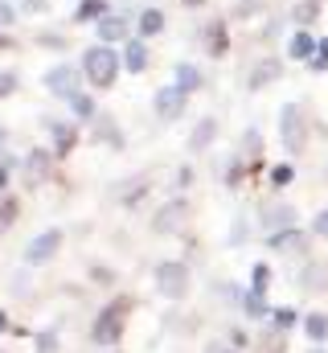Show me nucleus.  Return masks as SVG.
Wrapping results in <instances>:
<instances>
[{
	"label": "nucleus",
	"instance_id": "nucleus-12",
	"mask_svg": "<svg viewBox=\"0 0 328 353\" xmlns=\"http://www.w3.org/2000/svg\"><path fill=\"white\" fill-rule=\"evenodd\" d=\"M119 58H123V70H132V74H144V70H148V46H144L140 37H127Z\"/></svg>",
	"mask_w": 328,
	"mask_h": 353
},
{
	"label": "nucleus",
	"instance_id": "nucleus-25",
	"mask_svg": "<svg viewBox=\"0 0 328 353\" xmlns=\"http://www.w3.org/2000/svg\"><path fill=\"white\" fill-rule=\"evenodd\" d=\"M94 140H111V144H115V148H119V144H123V136H119V128H115V123H111V115H107V119H99V123H94Z\"/></svg>",
	"mask_w": 328,
	"mask_h": 353
},
{
	"label": "nucleus",
	"instance_id": "nucleus-27",
	"mask_svg": "<svg viewBox=\"0 0 328 353\" xmlns=\"http://www.w3.org/2000/svg\"><path fill=\"white\" fill-rule=\"evenodd\" d=\"M267 288H271V267L258 263V267H254V296H263Z\"/></svg>",
	"mask_w": 328,
	"mask_h": 353
},
{
	"label": "nucleus",
	"instance_id": "nucleus-11",
	"mask_svg": "<svg viewBox=\"0 0 328 353\" xmlns=\"http://www.w3.org/2000/svg\"><path fill=\"white\" fill-rule=\"evenodd\" d=\"M271 251H279V255H296V251H308V239H304L300 226H287V230H275V234H271Z\"/></svg>",
	"mask_w": 328,
	"mask_h": 353
},
{
	"label": "nucleus",
	"instance_id": "nucleus-2",
	"mask_svg": "<svg viewBox=\"0 0 328 353\" xmlns=\"http://www.w3.org/2000/svg\"><path fill=\"white\" fill-rule=\"evenodd\" d=\"M279 136H283V148H287L291 157L304 152V144H308V123H304L300 103H283V111H279Z\"/></svg>",
	"mask_w": 328,
	"mask_h": 353
},
{
	"label": "nucleus",
	"instance_id": "nucleus-14",
	"mask_svg": "<svg viewBox=\"0 0 328 353\" xmlns=\"http://www.w3.org/2000/svg\"><path fill=\"white\" fill-rule=\"evenodd\" d=\"M287 58H296V62H312V58H316V37H312L308 29H296L291 41H287Z\"/></svg>",
	"mask_w": 328,
	"mask_h": 353
},
{
	"label": "nucleus",
	"instance_id": "nucleus-23",
	"mask_svg": "<svg viewBox=\"0 0 328 353\" xmlns=\"http://www.w3.org/2000/svg\"><path fill=\"white\" fill-rule=\"evenodd\" d=\"M316 17H320V0H300V4L291 8V21H296L300 29H304V25H312Z\"/></svg>",
	"mask_w": 328,
	"mask_h": 353
},
{
	"label": "nucleus",
	"instance_id": "nucleus-3",
	"mask_svg": "<svg viewBox=\"0 0 328 353\" xmlns=\"http://www.w3.org/2000/svg\"><path fill=\"white\" fill-rule=\"evenodd\" d=\"M156 292L164 300H185L189 296V267L185 263H161L156 267Z\"/></svg>",
	"mask_w": 328,
	"mask_h": 353
},
{
	"label": "nucleus",
	"instance_id": "nucleus-38",
	"mask_svg": "<svg viewBox=\"0 0 328 353\" xmlns=\"http://www.w3.org/2000/svg\"><path fill=\"white\" fill-rule=\"evenodd\" d=\"M8 173H12V161H8V157H0V189H4V181H8Z\"/></svg>",
	"mask_w": 328,
	"mask_h": 353
},
{
	"label": "nucleus",
	"instance_id": "nucleus-32",
	"mask_svg": "<svg viewBox=\"0 0 328 353\" xmlns=\"http://www.w3.org/2000/svg\"><path fill=\"white\" fill-rule=\"evenodd\" d=\"M246 234H250V226H246L243 218H238V222L230 226V243H246Z\"/></svg>",
	"mask_w": 328,
	"mask_h": 353
},
{
	"label": "nucleus",
	"instance_id": "nucleus-29",
	"mask_svg": "<svg viewBox=\"0 0 328 353\" xmlns=\"http://www.w3.org/2000/svg\"><path fill=\"white\" fill-rule=\"evenodd\" d=\"M243 148H246L243 157H258V148H263V140H258V132H246V136H243Z\"/></svg>",
	"mask_w": 328,
	"mask_h": 353
},
{
	"label": "nucleus",
	"instance_id": "nucleus-13",
	"mask_svg": "<svg viewBox=\"0 0 328 353\" xmlns=\"http://www.w3.org/2000/svg\"><path fill=\"white\" fill-rule=\"evenodd\" d=\"M218 132H222V123H218L214 115H205V119L193 128V136H189V152H205V148L218 140Z\"/></svg>",
	"mask_w": 328,
	"mask_h": 353
},
{
	"label": "nucleus",
	"instance_id": "nucleus-35",
	"mask_svg": "<svg viewBox=\"0 0 328 353\" xmlns=\"http://www.w3.org/2000/svg\"><path fill=\"white\" fill-rule=\"evenodd\" d=\"M12 21H17V8L8 0H0V25H12Z\"/></svg>",
	"mask_w": 328,
	"mask_h": 353
},
{
	"label": "nucleus",
	"instance_id": "nucleus-16",
	"mask_svg": "<svg viewBox=\"0 0 328 353\" xmlns=\"http://www.w3.org/2000/svg\"><path fill=\"white\" fill-rule=\"evenodd\" d=\"M300 288H304V292H325L328 288V263L325 259H316V263H308L300 271Z\"/></svg>",
	"mask_w": 328,
	"mask_h": 353
},
{
	"label": "nucleus",
	"instance_id": "nucleus-33",
	"mask_svg": "<svg viewBox=\"0 0 328 353\" xmlns=\"http://www.w3.org/2000/svg\"><path fill=\"white\" fill-rule=\"evenodd\" d=\"M312 234L328 239V210H320V214H316V222H312Z\"/></svg>",
	"mask_w": 328,
	"mask_h": 353
},
{
	"label": "nucleus",
	"instance_id": "nucleus-9",
	"mask_svg": "<svg viewBox=\"0 0 328 353\" xmlns=\"http://www.w3.org/2000/svg\"><path fill=\"white\" fill-rule=\"evenodd\" d=\"M185 218H189V205L185 201H168L156 210V218H152V230L156 234H168V230H181L185 226Z\"/></svg>",
	"mask_w": 328,
	"mask_h": 353
},
{
	"label": "nucleus",
	"instance_id": "nucleus-7",
	"mask_svg": "<svg viewBox=\"0 0 328 353\" xmlns=\"http://www.w3.org/2000/svg\"><path fill=\"white\" fill-rule=\"evenodd\" d=\"M185 103H189V94L176 87V83H168V87L156 90V115H161L164 123L181 119V115H185Z\"/></svg>",
	"mask_w": 328,
	"mask_h": 353
},
{
	"label": "nucleus",
	"instance_id": "nucleus-21",
	"mask_svg": "<svg viewBox=\"0 0 328 353\" xmlns=\"http://www.w3.org/2000/svg\"><path fill=\"white\" fill-rule=\"evenodd\" d=\"M136 25H140V37H156L164 29V12L161 8H144V12L136 17Z\"/></svg>",
	"mask_w": 328,
	"mask_h": 353
},
{
	"label": "nucleus",
	"instance_id": "nucleus-24",
	"mask_svg": "<svg viewBox=\"0 0 328 353\" xmlns=\"http://www.w3.org/2000/svg\"><path fill=\"white\" fill-rule=\"evenodd\" d=\"M304 333H308L312 341H325L328 337V316L325 312H308V316H304Z\"/></svg>",
	"mask_w": 328,
	"mask_h": 353
},
{
	"label": "nucleus",
	"instance_id": "nucleus-15",
	"mask_svg": "<svg viewBox=\"0 0 328 353\" xmlns=\"http://www.w3.org/2000/svg\"><path fill=\"white\" fill-rule=\"evenodd\" d=\"M205 50H209V58H226L230 54V37H226V25L222 21H209L205 25Z\"/></svg>",
	"mask_w": 328,
	"mask_h": 353
},
{
	"label": "nucleus",
	"instance_id": "nucleus-37",
	"mask_svg": "<svg viewBox=\"0 0 328 353\" xmlns=\"http://www.w3.org/2000/svg\"><path fill=\"white\" fill-rule=\"evenodd\" d=\"M275 321H279V329H287V325L296 321V312H291V308H279V312H275Z\"/></svg>",
	"mask_w": 328,
	"mask_h": 353
},
{
	"label": "nucleus",
	"instance_id": "nucleus-22",
	"mask_svg": "<svg viewBox=\"0 0 328 353\" xmlns=\"http://www.w3.org/2000/svg\"><path fill=\"white\" fill-rule=\"evenodd\" d=\"M107 17V0H82L79 8H74V21H103Z\"/></svg>",
	"mask_w": 328,
	"mask_h": 353
},
{
	"label": "nucleus",
	"instance_id": "nucleus-34",
	"mask_svg": "<svg viewBox=\"0 0 328 353\" xmlns=\"http://www.w3.org/2000/svg\"><path fill=\"white\" fill-rule=\"evenodd\" d=\"M37 353H58V337H54V333H45V337L37 341Z\"/></svg>",
	"mask_w": 328,
	"mask_h": 353
},
{
	"label": "nucleus",
	"instance_id": "nucleus-10",
	"mask_svg": "<svg viewBox=\"0 0 328 353\" xmlns=\"http://www.w3.org/2000/svg\"><path fill=\"white\" fill-rule=\"evenodd\" d=\"M94 29H99V41L103 46H115V41H127L132 37V25L123 21V17H103V21H94Z\"/></svg>",
	"mask_w": 328,
	"mask_h": 353
},
{
	"label": "nucleus",
	"instance_id": "nucleus-6",
	"mask_svg": "<svg viewBox=\"0 0 328 353\" xmlns=\"http://www.w3.org/2000/svg\"><path fill=\"white\" fill-rule=\"evenodd\" d=\"M62 243H66V234L58 230V226H50V230H41L33 243H29V251H25V259L29 263H50L58 251H62Z\"/></svg>",
	"mask_w": 328,
	"mask_h": 353
},
{
	"label": "nucleus",
	"instance_id": "nucleus-8",
	"mask_svg": "<svg viewBox=\"0 0 328 353\" xmlns=\"http://www.w3.org/2000/svg\"><path fill=\"white\" fill-rule=\"evenodd\" d=\"M41 123H45V132L54 136V152H58V157H66V152L74 148V140H79L74 123H66V119H54V115H41Z\"/></svg>",
	"mask_w": 328,
	"mask_h": 353
},
{
	"label": "nucleus",
	"instance_id": "nucleus-4",
	"mask_svg": "<svg viewBox=\"0 0 328 353\" xmlns=\"http://www.w3.org/2000/svg\"><path fill=\"white\" fill-rule=\"evenodd\" d=\"M45 90L58 99H74L82 90V70L74 62H58L54 70H45Z\"/></svg>",
	"mask_w": 328,
	"mask_h": 353
},
{
	"label": "nucleus",
	"instance_id": "nucleus-5",
	"mask_svg": "<svg viewBox=\"0 0 328 353\" xmlns=\"http://www.w3.org/2000/svg\"><path fill=\"white\" fill-rule=\"evenodd\" d=\"M132 308V300H115L111 308H103V316L94 321V341L99 345H115L123 333V312Z\"/></svg>",
	"mask_w": 328,
	"mask_h": 353
},
{
	"label": "nucleus",
	"instance_id": "nucleus-43",
	"mask_svg": "<svg viewBox=\"0 0 328 353\" xmlns=\"http://www.w3.org/2000/svg\"><path fill=\"white\" fill-rule=\"evenodd\" d=\"M209 350H214V353H230V350H222V345H209Z\"/></svg>",
	"mask_w": 328,
	"mask_h": 353
},
{
	"label": "nucleus",
	"instance_id": "nucleus-30",
	"mask_svg": "<svg viewBox=\"0 0 328 353\" xmlns=\"http://www.w3.org/2000/svg\"><path fill=\"white\" fill-rule=\"evenodd\" d=\"M312 66H316V70H328V37L325 41H316V58H312Z\"/></svg>",
	"mask_w": 328,
	"mask_h": 353
},
{
	"label": "nucleus",
	"instance_id": "nucleus-44",
	"mask_svg": "<svg viewBox=\"0 0 328 353\" xmlns=\"http://www.w3.org/2000/svg\"><path fill=\"white\" fill-rule=\"evenodd\" d=\"M0 144H4V128H0Z\"/></svg>",
	"mask_w": 328,
	"mask_h": 353
},
{
	"label": "nucleus",
	"instance_id": "nucleus-31",
	"mask_svg": "<svg viewBox=\"0 0 328 353\" xmlns=\"http://www.w3.org/2000/svg\"><path fill=\"white\" fill-rule=\"evenodd\" d=\"M291 165H275V169H271V181H275V185H287V181H291Z\"/></svg>",
	"mask_w": 328,
	"mask_h": 353
},
{
	"label": "nucleus",
	"instance_id": "nucleus-20",
	"mask_svg": "<svg viewBox=\"0 0 328 353\" xmlns=\"http://www.w3.org/2000/svg\"><path fill=\"white\" fill-rule=\"evenodd\" d=\"M172 74H176L172 83H176L181 90H185V94H193V90H201V87H205L201 70H197V66H189V62H176V70H172Z\"/></svg>",
	"mask_w": 328,
	"mask_h": 353
},
{
	"label": "nucleus",
	"instance_id": "nucleus-1",
	"mask_svg": "<svg viewBox=\"0 0 328 353\" xmlns=\"http://www.w3.org/2000/svg\"><path fill=\"white\" fill-rule=\"evenodd\" d=\"M119 70H123V58H119L111 46H103V41H94V46L82 54V74H86V83H90L94 90L115 87Z\"/></svg>",
	"mask_w": 328,
	"mask_h": 353
},
{
	"label": "nucleus",
	"instance_id": "nucleus-19",
	"mask_svg": "<svg viewBox=\"0 0 328 353\" xmlns=\"http://www.w3.org/2000/svg\"><path fill=\"white\" fill-rule=\"evenodd\" d=\"M45 176H50V157H45L41 148H37V152H33V157L25 161V185H29V189H37V185H41Z\"/></svg>",
	"mask_w": 328,
	"mask_h": 353
},
{
	"label": "nucleus",
	"instance_id": "nucleus-26",
	"mask_svg": "<svg viewBox=\"0 0 328 353\" xmlns=\"http://www.w3.org/2000/svg\"><path fill=\"white\" fill-rule=\"evenodd\" d=\"M70 111H74L79 119H94V99H90L86 90H79V94L70 99Z\"/></svg>",
	"mask_w": 328,
	"mask_h": 353
},
{
	"label": "nucleus",
	"instance_id": "nucleus-18",
	"mask_svg": "<svg viewBox=\"0 0 328 353\" xmlns=\"http://www.w3.org/2000/svg\"><path fill=\"white\" fill-rule=\"evenodd\" d=\"M291 222H296V210H291V205H267V210H263V226H267L271 234H275V230H287Z\"/></svg>",
	"mask_w": 328,
	"mask_h": 353
},
{
	"label": "nucleus",
	"instance_id": "nucleus-41",
	"mask_svg": "<svg viewBox=\"0 0 328 353\" xmlns=\"http://www.w3.org/2000/svg\"><path fill=\"white\" fill-rule=\"evenodd\" d=\"M0 329H8V316H4V312H0Z\"/></svg>",
	"mask_w": 328,
	"mask_h": 353
},
{
	"label": "nucleus",
	"instance_id": "nucleus-40",
	"mask_svg": "<svg viewBox=\"0 0 328 353\" xmlns=\"http://www.w3.org/2000/svg\"><path fill=\"white\" fill-rule=\"evenodd\" d=\"M181 4H185V8H201L205 0H181Z\"/></svg>",
	"mask_w": 328,
	"mask_h": 353
},
{
	"label": "nucleus",
	"instance_id": "nucleus-17",
	"mask_svg": "<svg viewBox=\"0 0 328 353\" xmlns=\"http://www.w3.org/2000/svg\"><path fill=\"white\" fill-rule=\"evenodd\" d=\"M283 74V62L279 58H263L258 66H254V74H250V90H263L267 83H275Z\"/></svg>",
	"mask_w": 328,
	"mask_h": 353
},
{
	"label": "nucleus",
	"instance_id": "nucleus-36",
	"mask_svg": "<svg viewBox=\"0 0 328 353\" xmlns=\"http://www.w3.org/2000/svg\"><path fill=\"white\" fill-rule=\"evenodd\" d=\"M12 90H17V74H0V99L12 94Z\"/></svg>",
	"mask_w": 328,
	"mask_h": 353
},
{
	"label": "nucleus",
	"instance_id": "nucleus-42",
	"mask_svg": "<svg viewBox=\"0 0 328 353\" xmlns=\"http://www.w3.org/2000/svg\"><path fill=\"white\" fill-rule=\"evenodd\" d=\"M8 46H12V41H8V37H0V50H8Z\"/></svg>",
	"mask_w": 328,
	"mask_h": 353
},
{
	"label": "nucleus",
	"instance_id": "nucleus-45",
	"mask_svg": "<svg viewBox=\"0 0 328 353\" xmlns=\"http://www.w3.org/2000/svg\"><path fill=\"white\" fill-rule=\"evenodd\" d=\"M308 353H325V350H308Z\"/></svg>",
	"mask_w": 328,
	"mask_h": 353
},
{
	"label": "nucleus",
	"instance_id": "nucleus-39",
	"mask_svg": "<svg viewBox=\"0 0 328 353\" xmlns=\"http://www.w3.org/2000/svg\"><path fill=\"white\" fill-rule=\"evenodd\" d=\"M25 8H29V12H41V8H45V0H25Z\"/></svg>",
	"mask_w": 328,
	"mask_h": 353
},
{
	"label": "nucleus",
	"instance_id": "nucleus-28",
	"mask_svg": "<svg viewBox=\"0 0 328 353\" xmlns=\"http://www.w3.org/2000/svg\"><path fill=\"white\" fill-rule=\"evenodd\" d=\"M17 222V201L8 197V201H0V230H8Z\"/></svg>",
	"mask_w": 328,
	"mask_h": 353
}]
</instances>
